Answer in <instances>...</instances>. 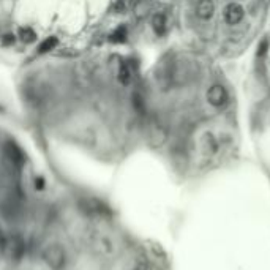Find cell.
<instances>
[{"label":"cell","mask_w":270,"mask_h":270,"mask_svg":"<svg viewBox=\"0 0 270 270\" xmlns=\"http://www.w3.org/2000/svg\"><path fill=\"white\" fill-rule=\"evenodd\" d=\"M152 28H153V32L156 35H164L166 33V28H167V19L163 13H156L153 14V18H152Z\"/></svg>","instance_id":"6"},{"label":"cell","mask_w":270,"mask_h":270,"mask_svg":"<svg viewBox=\"0 0 270 270\" xmlns=\"http://www.w3.org/2000/svg\"><path fill=\"white\" fill-rule=\"evenodd\" d=\"M131 76H133L131 66L128 65L126 62H125V63H122V65H120V68H119V75H117L119 82H120L122 85H128V84L131 82Z\"/></svg>","instance_id":"8"},{"label":"cell","mask_w":270,"mask_h":270,"mask_svg":"<svg viewBox=\"0 0 270 270\" xmlns=\"http://www.w3.org/2000/svg\"><path fill=\"white\" fill-rule=\"evenodd\" d=\"M213 13H215V4H213V0H199L197 5H196V14L201 19H210L213 16Z\"/></svg>","instance_id":"4"},{"label":"cell","mask_w":270,"mask_h":270,"mask_svg":"<svg viewBox=\"0 0 270 270\" xmlns=\"http://www.w3.org/2000/svg\"><path fill=\"white\" fill-rule=\"evenodd\" d=\"M149 139H150L152 146H155V147L161 146L163 142L166 141V131L163 130V126L156 125V123L150 125V128H149Z\"/></svg>","instance_id":"5"},{"label":"cell","mask_w":270,"mask_h":270,"mask_svg":"<svg viewBox=\"0 0 270 270\" xmlns=\"http://www.w3.org/2000/svg\"><path fill=\"white\" fill-rule=\"evenodd\" d=\"M57 45H59V40H57L55 37H48L45 38L38 46V52L40 54H46V52H51L57 48Z\"/></svg>","instance_id":"9"},{"label":"cell","mask_w":270,"mask_h":270,"mask_svg":"<svg viewBox=\"0 0 270 270\" xmlns=\"http://www.w3.org/2000/svg\"><path fill=\"white\" fill-rule=\"evenodd\" d=\"M2 45L8 46V45H14V35H5L2 40Z\"/></svg>","instance_id":"14"},{"label":"cell","mask_w":270,"mask_h":270,"mask_svg":"<svg viewBox=\"0 0 270 270\" xmlns=\"http://www.w3.org/2000/svg\"><path fill=\"white\" fill-rule=\"evenodd\" d=\"M126 38H128V28H126V25H120L111 33L109 41L111 43H117V45H119V43H125Z\"/></svg>","instance_id":"10"},{"label":"cell","mask_w":270,"mask_h":270,"mask_svg":"<svg viewBox=\"0 0 270 270\" xmlns=\"http://www.w3.org/2000/svg\"><path fill=\"white\" fill-rule=\"evenodd\" d=\"M227 92L226 89L223 87V85L220 84H215L212 85V87L209 89L207 92V102L213 106V108H221L227 103Z\"/></svg>","instance_id":"1"},{"label":"cell","mask_w":270,"mask_h":270,"mask_svg":"<svg viewBox=\"0 0 270 270\" xmlns=\"http://www.w3.org/2000/svg\"><path fill=\"white\" fill-rule=\"evenodd\" d=\"M244 8H242L239 4L232 2L224 8V21L229 25H237L242 19H244Z\"/></svg>","instance_id":"3"},{"label":"cell","mask_w":270,"mask_h":270,"mask_svg":"<svg viewBox=\"0 0 270 270\" xmlns=\"http://www.w3.org/2000/svg\"><path fill=\"white\" fill-rule=\"evenodd\" d=\"M217 149H218V146H217V141H215V138H213V134L206 133L204 138H203V150H204V153L206 155H212V153L217 152Z\"/></svg>","instance_id":"7"},{"label":"cell","mask_w":270,"mask_h":270,"mask_svg":"<svg viewBox=\"0 0 270 270\" xmlns=\"http://www.w3.org/2000/svg\"><path fill=\"white\" fill-rule=\"evenodd\" d=\"M19 38L24 43H33L37 40V33L32 27H21L19 28Z\"/></svg>","instance_id":"11"},{"label":"cell","mask_w":270,"mask_h":270,"mask_svg":"<svg viewBox=\"0 0 270 270\" xmlns=\"http://www.w3.org/2000/svg\"><path fill=\"white\" fill-rule=\"evenodd\" d=\"M267 49H268V40L265 38V40H262V41L259 43V46H258V54H259V55H264V54L267 52Z\"/></svg>","instance_id":"13"},{"label":"cell","mask_w":270,"mask_h":270,"mask_svg":"<svg viewBox=\"0 0 270 270\" xmlns=\"http://www.w3.org/2000/svg\"><path fill=\"white\" fill-rule=\"evenodd\" d=\"M45 259L46 262L54 267V268H60L63 264H65V251L60 248V247H49L45 253Z\"/></svg>","instance_id":"2"},{"label":"cell","mask_w":270,"mask_h":270,"mask_svg":"<svg viewBox=\"0 0 270 270\" xmlns=\"http://www.w3.org/2000/svg\"><path fill=\"white\" fill-rule=\"evenodd\" d=\"M128 7V2L126 0H117L116 5H114V11H117V13H123Z\"/></svg>","instance_id":"12"}]
</instances>
